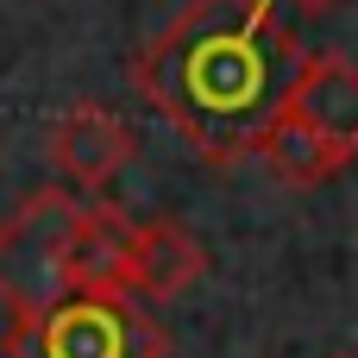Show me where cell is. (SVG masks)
Wrapping results in <instances>:
<instances>
[{"label":"cell","mask_w":358,"mask_h":358,"mask_svg":"<svg viewBox=\"0 0 358 358\" xmlns=\"http://www.w3.org/2000/svg\"><path fill=\"white\" fill-rule=\"evenodd\" d=\"M308 57L283 0H189L132 57V88L195 157L239 164L289 113Z\"/></svg>","instance_id":"1"},{"label":"cell","mask_w":358,"mask_h":358,"mask_svg":"<svg viewBox=\"0 0 358 358\" xmlns=\"http://www.w3.org/2000/svg\"><path fill=\"white\" fill-rule=\"evenodd\" d=\"M6 358H170L164 321L126 289H76L38 321H6Z\"/></svg>","instance_id":"2"},{"label":"cell","mask_w":358,"mask_h":358,"mask_svg":"<svg viewBox=\"0 0 358 358\" xmlns=\"http://www.w3.org/2000/svg\"><path fill=\"white\" fill-rule=\"evenodd\" d=\"M76 220H82V201L63 182L31 189L0 220V308H6V321H38L63 296H76V277H69Z\"/></svg>","instance_id":"3"},{"label":"cell","mask_w":358,"mask_h":358,"mask_svg":"<svg viewBox=\"0 0 358 358\" xmlns=\"http://www.w3.org/2000/svg\"><path fill=\"white\" fill-rule=\"evenodd\" d=\"M44 151H50V170H57L63 182H76V189H101V182H113V176L132 164L138 138H132V126H126L120 113L82 101V107L57 113Z\"/></svg>","instance_id":"4"},{"label":"cell","mask_w":358,"mask_h":358,"mask_svg":"<svg viewBox=\"0 0 358 358\" xmlns=\"http://www.w3.org/2000/svg\"><path fill=\"white\" fill-rule=\"evenodd\" d=\"M201 271H208V252L195 245V233L182 220H138L132 264H126V296H138L145 308L176 302L201 283Z\"/></svg>","instance_id":"5"},{"label":"cell","mask_w":358,"mask_h":358,"mask_svg":"<svg viewBox=\"0 0 358 358\" xmlns=\"http://www.w3.org/2000/svg\"><path fill=\"white\" fill-rule=\"evenodd\" d=\"M289 113L302 126H315L334 151L358 157V63L346 57H308L296 94H289Z\"/></svg>","instance_id":"6"},{"label":"cell","mask_w":358,"mask_h":358,"mask_svg":"<svg viewBox=\"0 0 358 358\" xmlns=\"http://www.w3.org/2000/svg\"><path fill=\"white\" fill-rule=\"evenodd\" d=\"M132 239H138L132 214H120L113 201H82V220H76V239H69L76 289H126Z\"/></svg>","instance_id":"7"},{"label":"cell","mask_w":358,"mask_h":358,"mask_svg":"<svg viewBox=\"0 0 358 358\" xmlns=\"http://www.w3.org/2000/svg\"><path fill=\"white\" fill-rule=\"evenodd\" d=\"M258 157L271 164V176L283 182V189H321V182H334L352 157L346 151H334L315 126H302L296 113H283L271 132H264V145H258Z\"/></svg>","instance_id":"8"},{"label":"cell","mask_w":358,"mask_h":358,"mask_svg":"<svg viewBox=\"0 0 358 358\" xmlns=\"http://www.w3.org/2000/svg\"><path fill=\"white\" fill-rule=\"evenodd\" d=\"M283 6H302V13H327V6H340V0H283Z\"/></svg>","instance_id":"9"},{"label":"cell","mask_w":358,"mask_h":358,"mask_svg":"<svg viewBox=\"0 0 358 358\" xmlns=\"http://www.w3.org/2000/svg\"><path fill=\"white\" fill-rule=\"evenodd\" d=\"M340 358H346V352H340Z\"/></svg>","instance_id":"10"}]
</instances>
